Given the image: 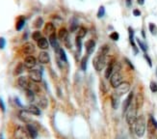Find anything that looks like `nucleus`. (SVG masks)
I'll list each match as a JSON object with an SVG mask.
<instances>
[{
	"instance_id": "obj_1",
	"label": "nucleus",
	"mask_w": 157,
	"mask_h": 139,
	"mask_svg": "<svg viewBox=\"0 0 157 139\" xmlns=\"http://www.w3.org/2000/svg\"><path fill=\"white\" fill-rule=\"evenodd\" d=\"M135 134L138 137H143L145 135V132H146L147 129V122H146V118L143 115L137 117V120L135 122Z\"/></svg>"
},
{
	"instance_id": "obj_2",
	"label": "nucleus",
	"mask_w": 157,
	"mask_h": 139,
	"mask_svg": "<svg viewBox=\"0 0 157 139\" xmlns=\"http://www.w3.org/2000/svg\"><path fill=\"white\" fill-rule=\"evenodd\" d=\"M106 65V55L98 52L93 60V66L96 71H101L105 68Z\"/></svg>"
},
{
	"instance_id": "obj_3",
	"label": "nucleus",
	"mask_w": 157,
	"mask_h": 139,
	"mask_svg": "<svg viewBox=\"0 0 157 139\" xmlns=\"http://www.w3.org/2000/svg\"><path fill=\"white\" fill-rule=\"evenodd\" d=\"M29 79L35 83H39L43 80V69L41 67H37L29 71Z\"/></svg>"
},
{
	"instance_id": "obj_4",
	"label": "nucleus",
	"mask_w": 157,
	"mask_h": 139,
	"mask_svg": "<svg viewBox=\"0 0 157 139\" xmlns=\"http://www.w3.org/2000/svg\"><path fill=\"white\" fill-rule=\"evenodd\" d=\"M126 122H127L128 125L132 126L134 125L136 120H137V109L135 108L134 105H130L129 108L127 109V111H126Z\"/></svg>"
},
{
	"instance_id": "obj_5",
	"label": "nucleus",
	"mask_w": 157,
	"mask_h": 139,
	"mask_svg": "<svg viewBox=\"0 0 157 139\" xmlns=\"http://www.w3.org/2000/svg\"><path fill=\"white\" fill-rule=\"evenodd\" d=\"M29 134L27 130L22 126H16L14 130L15 139H29Z\"/></svg>"
},
{
	"instance_id": "obj_6",
	"label": "nucleus",
	"mask_w": 157,
	"mask_h": 139,
	"mask_svg": "<svg viewBox=\"0 0 157 139\" xmlns=\"http://www.w3.org/2000/svg\"><path fill=\"white\" fill-rule=\"evenodd\" d=\"M129 90H130V84L128 82L123 81L117 88H115V94L118 97H122L126 93H128Z\"/></svg>"
},
{
	"instance_id": "obj_7",
	"label": "nucleus",
	"mask_w": 157,
	"mask_h": 139,
	"mask_svg": "<svg viewBox=\"0 0 157 139\" xmlns=\"http://www.w3.org/2000/svg\"><path fill=\"white\" fill-rule=\"evenodd\" d=\"M110 79V84L113 88H117L120 83L123 82V75H120V72L119 71H114L111 77L109 78Z\"/></svg>"
},
{
	"instance_id": "obj_8",
	"label": "nucleus",
	"mask_w": 157,
	"mask_h": 139,
	"mask_svg": "<svg viewBox=\"0 0 157 139\" xmlns=\"http://www.w3.org/2000/svg\"><path fill=\"white\" fill-rule=\"evenodd\" d=\"M23 64H24V67L30 71L37 66V59H36L33 55H28L24 58Z\"/></svg>"
},
{
	"instance_id": "obj_9",
	"label": "nucleus",
	"mask_w": 157,
	"mask_h": 139,
	"mask_svg": "<svg viewBox=\"0 0 157 139\" xmlns=\"http://www.w3.org/2000/svg\"><path fill=\"white\" fill-rule=\"evenodd\" d=\"M17 85L22 90L31 89V83L29 81V78L26 76H20L17 78Z\"/></svg>"
},
{
	"instance_id": "obj_10",
	"label": "nucleus",
	"mask_w": 157,
	"mask_h": 139,
	"mask_svg": "<svg viewBox=\"0 0 157 139\" xmlns=\"http://www.w3.org/2000/svg\"><path fill=\"white\" fill-rule=\"evenodd\" d=\"M34 51H35V46L32 43H30V42L25 43L21 47V52L26 56L31 55Z\"/></svg>"
},
{
	"instance_id": "obj_11",
	"label": "nucleus",
	"mask_w": 157,
	"mask_h": 139,
	"mask_svg": "<svg viewBox=\"0 0 157 139\" xmlns=\"http://www.w3.org/2000/svg\"><path fill=\"white\" fill-rule=\"evenodd\" d=\"M128 38H129L130 45L132 46V49H133L135 55H136V54H138V52H139V49H138V47H137L135 42H134V40H135V38H134V30L130 26L128 27Z\"/></svg>"
},
{
	"instance_id": "obj_12",
	"label": "nucleus",
	"mask_w": 157,
	"mask_h": 139,
	"mask_svg": "<svg viewBox=\"0 0 157 139\" xmlns=\"http://www.w3.org/2000/svg\"><path fill=\"white\" fill-rule=\"evenodd\" d=\"M95 42L94 40H88L85 43V48H86V55L89 57L94 53L95 49Z\"/></svg>"
},
{
	"instance_id": "obj_13",
	"label": "nucleus",
	"mask_w": 157,
	"mask_h": 139,
	"mask_svg": "<svg viewBox=\"0 0 157 139\" xmlns=\"http://www.w3.org/2000/svg\"><path fill=\"white\" fill-rule=\"evenodd\" d=\"M48 39H49V44L53 47V49L55 50L56 52H58L60 47H59V43H58V39H57L56 32L50 34L49 36H48Z\"/></svg>"
},
{
	"instance_id": "obj_14",
	"label": "nucleus",
	"mask_w": 157,
	"mask_h": 139,
	"mask_svg": "<svg viewBox=\"0 0 157 139\" xmlns=\"http://www.w3.org/2000/svg\"><path fill=\"white\" fill-rule=\"evenodd\" d=\"M38 61L41 64H48L50 61V57H49V54H48L46 51H41L39 53V56H38Z\"/></svg>"
},
{
	"instance_id": "obj_15",
	"label": "nucleus",
	"mask_w": 157,
	"mask_h": 139,
	"mask_svg": "<svg viewBox=\"0 0 157 139\" xmlns=\"http://www.w3.org/2000/svg\"><path fill=\"white\" fill-rule=\"evenodd\" d=\"M57 38L60 41L65 42L66 40L69 38V31H68V29L66 28V27H61V28H60L59 31H58V34H57Z\"/></svg>"
},
{
	"instance_id": "obj_16",
	"label": "nucleus",
	"mask_w": 157,
	"mask_h": 139,
	"mask_svg": "<svg viewBox=\"0 0 157 139\" xmlns=\"http://www.w3.org/2000/svg\"><path fill=\"white\" fill-rule=\"evenodd\" d=\"M26 130L28 131L29 136L31 137V138L35 139L36 137L38 136V130H37V129H36L35 126L33 125H31L30 123H27V125H26Z\"/></svg>"
},
{
	"instance_id": "obj_17",
	"label": "nucleus",
	"mask_w": 157,
	"mask_h": 139,
	"mask_svg": "<svg viewBox=\"0 0 157 139\" xmlns=\"http://www.w3.org/2000/svg\"><path fill=\"white\" fill-rule=\"evenodd\" d=\"M29 114H31V115H34V116H39L41 115V110L38 106H36L34 104H30L26 107L25 109Z\"/></svg>"
},
{
	"instance_id": "obj_18",
	"label": "nucleus",
	"mask_w": 157,
	"mask_h": 139,
	"mask_svg": "<svg viewBox=\"0 0 157 139\" xmlns=\"http://www.w3.org/2000/svg\"><path fill=\"white\" fill-rule=\"evenodd\" d=\"M25 22H26V20L23 16H20L17 17V20L16 21V31H20V30H22V28L24 27V25H25Z\"/></svg>"
},
{
	"instance_id": "obj_19",
	"label": "nucleus",
	"mask_w": 157,
	"mask_h": 139,
	"mask_svg": "<svg viewBox=\"0 0 157 139\" xmlns=\"http://www.w3.org/2000/svg\"><path fill=\"white\" fill-rule=\"evenodd\" d=\"M132 99H133V92H130L129 95L127 96V98L125 99V101H124V102H123V113H126V111H127V109L129 108V106L131 105Z\"/></svg>"
},
{
	"instance_id": "obj_20",
	"label": "nucleus",
	"mask_w": 157,
	"mask_h": 139,
	"mask_svg": "<svg viewBox=\"0 0 157 139\" xmlns=\"http://www.w3.org/2000/svg\"><path fill=\"white\" fill-rule=\"evenodd\" d=\"M37 45H38L39 48H41V49H43V50L47 49L48 46H49V43H48L47 39L45 38V37H41V38L37 42Z\"/></svg>"
},
{
	"instance_id": "obj_21",
	"label": "nucleus",
	"mask_w": 157,
	"mask_h": 139,
	"mask_svg": "<svg viewBox=\"0 0 157 139\" xmlns=\"http://www.w3.org/2000/svg\"><path fill=\"white\" fill-rule=\"evenodd\" d=\"M44 31L46 35L49 36L50 34L55 32V26H54V24L52 22H46L45 24V29Z\"/></svg>"
},
{
	"instance_id": "obj_22",
	"label": "nucleus",
	"mask_w": 157,
	"mask_h": 139,
	"mask_svg": "<svg viewBox=\"0 0 157 139\" xmlns=\"http://www.w3.org/2000/svg\"><path fill=\"white\" fill-rule=\"evenodd\" d=\"M113 70H114V62L111 61L109 64H108V66H107L106 69H105L104 76H105L106 79H109V78L111 77V75L113 74Z\"/></svg>"
},
{
	"instance_id": "obj_23",
	"label": "nucleus",
	"mask_w": 157,
	"mask_h": 139,
	"mask_svg": "<svg viewBox=\"0 0 157 139\" xmlns=\"http://www.w3.org/2000/svg\"><path fill=\"white\" fill-rule=\"evenodd\" d=\"M79 28V26H78V21L76 19H74V17H72L71 20H70V32H76L77 29Z\"/></svg>"
},
{
	"instance_id": "obj_24",
	"label": "nucleus",
	"mask_w": 157,
	"mask_h": 139,
	"mask_svg": "<svg viewBox=\"0 0 157 139\" xmlns=\"http://www.w3.org/2000/svg\"><path fill=\"white\" fill-rule=\"evenodd\" d=\"M86 34H87V29L83 26H79V28H78L77 31H76V37H79V38L83 39L86 36Z\"/></svg>"
},
{
	"instance_id": "obj_25",
	"label": "nucleus",
	"mask_w": 157,
	"mask_h": 139,
	"mask_svg": "<svg viewBox=\"0 0 157 139\" xmlns=\"http://www.w3.org/2000/svg\"><path fill=\"white\" fill-rule=\"evenodd\" d=\"M24 64L23 63H19L16 65V67L15 69V71H14V75H20L22 74V71H24Z\"/></svg>"
},
{
	"instance_id": "obj_26",
	"label": "nucleus",
	"mask_w": 157,
	"mask_h": 139,
	"mask_svg": "<svg viewBox=\"0 0 157 139\" xmlns=\"http://www.w3.org/2000/svg\"><path fill=\"white\" fill-rule=\"evenodd\" d=\"M25 93H26V98H27V100L30 102L34 101V100H35V93H34L33 90L32 89H27V90H25Z\"/></svg>"
},
{
	"instance_id": "obj_27",
	"label": "nucleus",
	"mask_w": 157,
	"mask_h": 139,
	"mask_svg": "<svg viewBox=\"0 0 157 139\" xmlns=\"http://www.w3.org/2000/svg\"><path fill=\"white\" fill-rule=\"evenodd\" d=\"M58 54H59V58L61 59L63 62H65V63H67V62H68V57H67V54H66L65 50L63 49L62 47H60V48H59V50H58Z\"/></svg>"
},
{
	"instance_id": "obj_28",
	"label": "nucleus",
	"mask_w": 157,
	"mask_h": 139,
	"mask_svg": "<svg viewBox=\"0 0 157 139\" xmlns=\"http://www.w3.org/2000/svg\"><path fill=\"white\" fill-rule=\"evenodd\" d=\"M136 42H137V44H138V46H139V47L141 48L142 49V51L144 52V53H147L148 52V46L144 43L143 41H141L139 38H136Z\"/></svg>"
},
{
	"instance_id": "obj_29",
	"label": "nucleus",
	"mask_w": 157,
	"mask_h": 139,
	"mask_svg": "<svg viewBox=\"0 0 157 139\" xmlns=\"http://www.w3.org/2000/svg\"><path fill=\"white\" fill-rule=\"evenodd\" d=\"M88 56L85 55V56H83L82 59H81V62H80V66H81V70L83 71H86L87 70V65H88Z\"/></svg>"
},
{
	"instance_id": "obj_30",
	"label": "nucleus",
	"mask_w": 157,
	"mask_h": 139,
	"mask_svg": "<svg viewBox=\"0 0 157 139\" xmlns=\"http://www.w3.org/2000/svg\"><path fill=\"white\" fill-rule=\"evenodd\" d=\"M82 39L79 38V37H75V46H76V48H77V52L78 54H80L81 51H82Z\"/></svg>"
},
{
	"instance_id": "obj_31",
	"label": "nucleus",
	"mask_w": 157,
	"mask_h": 139,
	"mask_svg": "<svg viewBox=\"0 0 157 139\" xmlns=\"http://www.w3.org/2000/svg\"><path fill=\"white\" fill-rule=\"evenodd\" d=\"M119 98L120 97H118L116 94H114L112 97H111V100H112V106L114 109H117L118 106H119Z\"/></svg>"
},
{
	"instance_id": "obj_32",
	"label": "nucleus",
	"mask_w": 157,
	"mask_h": 139,
	"mask_svg": "<svg viewBox=\"0 0 157 139\" xmlns=\"http://www.w3.org/2000/svg\"><path fill=\"white\" fill-rule=\"evenodd\" d=\"M43 25H44V20L41 19V17H38V19H36L35 21H34V24H33V26L35 28H37V29L41 28Z\"/></svg>"
},
{
	"instance_id": "obj_33",
	"label": "nucleus",
	"mask_w": 157,
	"mask_h": 139,
	"mask_svg": "<svg viewBox=\"0 0 157 139\" xmlns=\"http://www.w3.org/2000/svg\"><path fill=\"white\" fill-rule=\"evenodd\" d=\"M148 29H149V32L152 35H153V36L157 35V26L153 22H150L148 24Z\"/></svg>"
},
{
	"instance_id": "obj_34",
	"label": "nucleus",
	"mask_w": 157,
	"mask_h": 139,
	"mask_svg": "<svg viewBox=\"0 0 157 139\" xmlns=\"http://www.w3.org/2000/svg\"><path fill=\"white\" fill-rule=\"evenodd\" d=\"M105 16V7L104 6H100L98 8V14H96V16L98 17V19H102Z\"/></svg>"
},
{
	"instance_id": "obj_35",
	"label": "nucleus",
	"mask_w": 157,
	"mask_h": 139,
	"mask_svg": "<svg viewBox=\"0 0 157 139\" xmlns=\"http://www.w3.org/2000/svg\"><path fill=\"white\" fill-rule=\"evenodd\" d=\"M41 37H43V36H41V31H39V30H36V31H34L32 34V39L36 42H38Z\"/></svg>"
},
{
	"instance_id": "obj_36",
	"label": "nucleus",
	"mask_w": 157,
	"mask_h": 139,
	"mask_svg": "<svg viewBox=\"0 0 157 139\" xmlns=\"http://www.w3.org/2000/svg\"><path fill=\"white\" fill-rule=\"evenodd\" d=\"M98 52L101 53V54H105V55H107L108 52H109V46H108L107 45L101 46L99 47V49H98Z\"/></svg>"
},
{
	"instance_id": "obj_37",
	"label": "nucleus",
	"mask_w": 157,
	"mask_h": 139,
	"mask_svg": "<svg viewBox=\"0 0 157 139\" xmlns=\"http://www.w3.org/2000/svg\"><path fill=\"white\" fill-rule=\"evenodd\" d=\"M27 111L26 110H22L20 113V118L23 121V122H25V123H28V120H29V118H28V116H27Z\"/></svg>"
},
{
	"instance_id": "obj_38",
	"label": "nucleus",
	"mask_w": 157,
	"mask_h": 139,
	"mask_svg": "<svg viewBox=\"0 0 157 139\" xmlns=\"http://www.w3.org/2000/svg\"><path fill=\"white\" fill-rule=\"evenodd\" d=\"M39 105L41 107V108H46V106H47V100L45 98H41L40 99V101H39Z\"/></svg>"
},
{
	"instance_id": "obj_39",
	"label": "nucleus",
	"mask_w": 157,
	"mask_h": 139,
	"mask_svg": "<svg viewBox=\"0 0 157 139\" xmlns=\"http://www.w3.org/2000/svg\"><path fill=\"white\" fill-rule=\"evenodd\" d=\"M109 37H110V39L112 40V41H115V42H117V41H119V39H120V35H119V33L118 32H112L110 35H109Z\"/></svg>"
},
{
	"instance_id": "obj_40",
	"label": "nucleus",
	"mask_w": 157,
	"mask_h": 139,
	"mask_svg": "<svg viewBox=\"0 0 157 139\" xmlns=\"http://www.w3.org/2000/svg\"><path fill=\"white\" fill-rule=\"evenodd\" d=\"M149 88H150V90H152V92L156 93L157 92V83L154 82V81H152V82H150Z\"/></svg>"
},
{
	"instance_id": "obj_41",
	"label": "nucleus",
	"mask_w": 157,
	"mask_h": 139,
	"mask_svg": "<svg viewBox=\"0 0 157 139\" xmlns=\"http://www.w3.org/2000/svg\"><path fill=\"white\" fill-rule=\"evenodd\" d=\"M144 58L147 60L148 66H149L150 68H152V59H150V57L148 56V53H144Z\"/></svg>"
},
{
	"instance_id": "obj_42",
	"label": "nucleus",
	"mask_w": 157,
	"mask_h": 139,
	"mask_svg": "<svg viewBox=\"0 0 157 139\" xmlns=\"http://www.w3.org/2000/svg\"><path fill=\"white\" fill-rule=\"evenodd\" d=\"M6 46V41L3 37H0V49H3Z\"/></svg>"
},
{
	"instance_id": "obj_43",
	"label": "nucleus",
	"mask_w": 157,
	"mask_h": 139,
	"mask_svg": "<svg viewBox=\"0 0 157 139\" xmlns=\"http://www.w3.org/2000/svg\"><path fill=\"white\" fill-rule=\"evenodd\" d=\"M0 109H1L2 112H5V104H4V102H3L1 98H0Z\"/></svg>"
},
{
	"instance_id": "obj_44",
	"label": "nucleus",
	"mask_w": 157,
	"mask_h": 139,
	"mask_svg": "<svg viewBox=\"0 0 157 139\" xmlns=\"http://www.w3.org/2000/svg\"><path fill=\"white\" fill-rule=\"evenodd\" d=\"M133 16H141V11L138 9H134L133 10Z\"/></svg>"
},
{
	"instance_id": "obj_45",
	"label": "nucleus",
	"mask_w": 157,
	"mask_h": 139,
	"mask_svg": "<svg viewBox=\"0 0 157 139\" xmlns=\"http://www.w3.org/2000/svg\"><path fill=\"white\" fill-rule=\"evenodd\" d=\"M125 62H126V64H127V65L129 66V67L131 68V70H134V69H135V68H134V66L132 65V63L129 61V60H128L127 58H125Z\"/></svg>"
},
{
	"instance_id": "obj_46",
	"label": "nucleus",
	"mask_w": 157,
	"mask_h": 139,
	"mask_svg": "<svg viewBox=\"0 0 157 139\" xmlns=\"http://www.w3.org/2000/svg\"><path fill=\"white\" fill-rule=\"evenodd\" d=\"M150 120H152V125L154 126V128L155 129H157V121L153 118V117H152L150 118Z\"/></svg>"
},
{
	"instance_id": "obj_47",
	"label": "nucleus",
	"mask_w": 157,
	"mask_h": 139,
	"mask_svg": "<svg viewBox=\"0 0 157 139\" xmlns=\"http://www.w3.org/2000/svg\"><path fill=\"white\" fill-rule=\"evenodd\" d=\"M125 2H126V6H127V7H131L132 0H125Z\"/></svg>"
},
{
	"instance_id": "obj_48",
	"label": "nucleus",
	"mask_w": 157,
	"mask_h": 139,
	"mask_svg": "<svg viewBox=\"0 0 157 139\" xmlns=\"http://www.w3.org/2000/svg\"><path fill=\"white\" fill-rule=\"evenodd\" d=\"M145 1H146V0H137V3H138L139 5L143 6V5L145 4Z\"/></svg>"
},
{
	"instance_id": "obj_49",
	"label": "nucleus",
	"mask_w": 157,
	"mask_h": 139,
	"mask_svg": "<svg viewBox=\"0 0 157 139\" xmlns=\"http://www.w3.org/2000/svg\"><path fill=\"white\" fill-rule=\"evenodd\" d=\"M142 36H143L144 39H146V33H145V29H144V27L142 28Z\"/></svg>"
},
{
	"instance_id": "obj_50",
	"label": "nucleus",
	"mask_w": 157,
	"mask_h": 139,
	"mask_svg": "<svg viewBox=\"0 0 157 139\" xmlns=\"http://www.w3.org/2000/svg\"><path fill=\"white\" fill-rule=\"evenodd\" d=\"M152 139H157V137H152Z\"/></svg>"
},
{
	"instance_id": "obj_51",
	"label": "nucleus",
	"mask_w": 157,
	"mask_h": 139,
	"mask_svg": "<svg viewBox=\"0 0 157 139\" xmlns=\"http://www.w3.org/2000/svg\"><path fill=\"white\" fill-rule=\"evenodd\" d=\"M117 139H120V138H119V137H118V138H117Z\"/></svg>"
}]
</instances>
